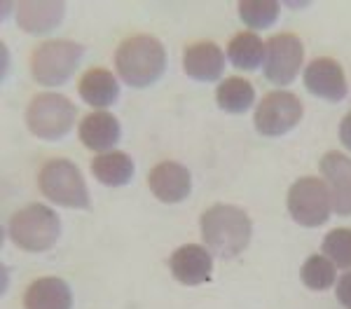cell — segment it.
I'll list each match as a JSON object with an SVG mask.
<instances>
[{"instance_id": "obj_1", "label": "cell", "mask_w": 351, "mask_h": 309, "mask_svg": "<svg viewBox=\"0 0 351 309\" xmlns=\"http://www.w3.org/2000/svg\"><path fill=\"white\" fill-rule=\"evenodd\" d=\"M202 239L211 256L223 260H232L246 251L253 234V225L248 213L234 204H213L204 211L202 221Z\"/></svg>"}, {"instance_id": "obj_2", "label": "cell", "mask_w": 351, "mask_h": 309, "mask_svg": "<svg viewBox=\"0 0 351 309\" xmlns=\"http://www.w3.org/2000/svg\"><path fill=\"white\" fill-rule=\"evenodd\" d=\"M115 71L124 84L145 89L167 71V49L155 36L138 33L120 42L115 52Z\"/></svg>"}, {"instance_id": "obj_3", "label": "cell", "mask_w": 351, "mask_h": 309, "mask_svg": "<svg viewBox=\"0 0 351 309\" xmlns=\"http://www.w3.org/2000/svg\"><path fill=\"white\" fill-rule=\"evenodd\" d=\"M8 234L14 246L26 253L49 251L59 241L61 221L45 204H28L10 218Z\"/></svg>"}, {"instance_id": "obj_4", "label": "cell", "mask_w": 351, "mask_h": 309, "mask_svg": "<svg viewBox=\"0 0 351 309\" xmlns=\"http://www.w3.org/2000/svg\"><path fill=\"white\" fill-rule=\"evenodd\" d=\"M77 108L71 99L56 92H43L31 99L26 108V127L43 140L64 138L75 125Z\"/></svg>"}, {"instance_id": "obj_5", "label": "cell", "mask_w": 351, "mask_h": 309, "mask_svg": "<svg viewBox=\"0 0 351 309\" xmlns=\"http://www.w3.org/2000/svg\"><path fill=\"white\" fill-rule=\"evenodd\" d=\"M38 188L52 204L64 209H89V190L80 169L71 160H49L38 173Z\"/></svg>"}, {"instance_id": "obj_6", "label": "cell", "mask_w": 351, "mask_h": 309, "mask_svg": "<svg viewBox=\"0 0 351 309\" xmlns=\"http://www.w3.org/2000/svg\"><path fill=\"white\" fill-rule=\"evenodd\" d=\"M84 47L73 40H49L33 49L31 54V75L38 84L59 87L71 80L77 71Z\"/></svg>"}, {"instance_id": "obj_7", "label": "cell", "mask_w": 351, "mask_h": 309, "mask_svg": "<svg viewBox=\"0 0 351 309\" xmlns=\"http://www.w3.org/2000/svg\"><path fill=\"white\" fill-rule=\"evenodd\" d=\"M288 213L302 227H319L332 213L330 190L324 178L304 176L288 190Z\"/></svg>"}, {"instance_id": "obj_8", "label": "cell", "mask_w": 351, "mask_h": 309, "mask_svg": "<svg viewBox=\"0 0 351 309\" xmlns=\"http://www.w3.org/2000/svg\"><path fill=\"white\" fill-rule=\"evenodd\" d=\"M300 120H302V101L288 89H274L265 94L253 117L258 134L269 138L284 136L300 125Z\"/></svg>"}, {"instance_id": "obj_9", "label": "cell", "mask_w": 351, "mask_h": 309, "mask_svg": "<svg viewBox=\"0 0 351 309\" xmlns=\"http://www.w3.org/2000/svg\"><path fill=\"white\" fill-rule=\"evenodd\" d=\"M304 61L302 40L295 33H276L265 40L263 73L274 84H291Z\"/></svg>"}, {"instance_id": "obj_10", "label": "cell", "mask_w": 351, "mask_h": 309, "mask_svg": "<svg viewBox=\"0 0 351 309\" xmlns=\"http://www.w3.org/2000/svg\"><path fill=\"white\" fill-rule=\"evenodd\" d=\"M304 87L316 99L339 103L349 92L347 75H344L342 66L330 56H319L311 59V64L304 69Z\"/></svg>"}, {"instance_id": "obj_11", "label": "cell", "mask_w": 351, "mask_h": 309, "mask_svg": "<svg viewBox=\"0 0 351 309\" xmlns=\"http://www.w3.org/2000/svg\"><path fill=\"white\" fill-rule=\"evenodd\" d=\"M321 176L330 190L332 213L351 216V157L339 150H330L321 160Z\"/></svg>"}, {"instance_id": "obj_12", "label": "cell", "mask_w": 351, "mask_h": 309, "mask_svg": "<svg viewBox=\"0 0 351 309\" xmlns=\"http://www.w3.org/2000/svg\"><path fill=\"white\" fill-rule=\"evenodd\" d=\"M169 269L173 279L183 286H199L208 281L213 272V256L206 246L185 244L176 249L169 258Z\"/></svg>"}, {"instance_id": "obj_13", "label": "cell", "mask_w": 351, "mask_h": 309, "mask_svg": "<svg viewBox=\"0 0 351 309\" xmlns=\"http://www.w3.org/2000/svg\"><path fill=\"white\" fill-rule=\"evenodd\" d=\"M148 185L150 193L164 204H178V201L190 197L192 176L178 162H160V164L150 169Z\"/></svg>"}, {"instance_id": "obj_14", "label": "cell", "mask_w": 351, "mask_h": 309, "mask_svg": "<svg viewBox=\"0 0 351 309\" xmlns=\"http://www.w3.org/2000/svg\"><path fill=\"white\" fill-rule=\"evenodd\" d=\"M77 134H80L84 148L101 155V153H110V150L120 143L122 129H120L117 117L110 115L108 110H94L82 117Z\"/></svg>"}, {"instance_id": "obj_15", "label": "cell", "mask_w": 351, "mask_h": 309, "mask_svg": "<svg viewBox=\"0 0 351 309\" xmlns=\"http://www.w3.org/2000/svg\"><path fill=\"white\" fill-rule=\"evenodd\" d=\"M66 5L59 0H24L16 5V24L24 33L45 36L61 24Z\"/></svg>"}, {"instance_id": "obj_16", "label": "cell", "mask_w": 351, "mask_h": 309, "mask_svg": "<svg viewBox=\"0 0 351 309\" xmlns=\"http://www.w3.org/2000/svg\"><path fill=\"white\" fill-rule=\"evenodd\" d=\"M225 59L228 56L223 54V49L216 42L202 40L185 49L183 69L197 82H218L225 71Z\"/></svg>"}, {"instance_id": "obj_17", "label": "cell", "mask_w": 351, "mask_h": 309, "mask_svg": "<svg viewBox=\"0 0 351 309\" xmlns=\"http://www.w3.org/2000/svg\"><path fill=\"white\" fill-rule=\"evenodd\" d=\"M71 286L59 277L36 279L24 293V309H71Z\"/></svg>"}, {"instance_id": "obj_18", "label": "cell", "mask_w": 351, "mask_h": 309, "mask_svg": "<svg viewBox=\"0 0 351 309\" xmlns=\"http://www.w3.org/2000/svg\"><path fill=\"white\" fill-rule=\"evenodd\" d=\"M77 92L84 103L92 108H110L117 99H120V82L106 69H89L77 82Z\"/></svg>"}, {"instance_id": "obj_19", "label": "cell", "mask_w": 351, "mask_h": 309, "mask_svg": "<svg viewBox=\"0 0 351 309\" xmlns=\"http://www.w3.org/2000/svg\"><path fill=\"white\" fill-rule=\"evenodd\" d=\"M92 173L101 185L122 188V185L132 183V178H134V160L127 153H122V150L101 153L94 157Z\"/></svg>"}, {"instance_id": "obj_20", "label": "cell", "mask_w": 351, "mask_h": 309, "mask_svg": "<svg viewBox=\"0 0 351 309\" xmlns=\"http://www.w3.org/2000/svg\"><path fill=\"white\" fill-rule=\"evenodd\" d=\"M228 61L239 71H256L265 61V40L253 31L237 33L228 45Z\"/></svg>"}, {"instance_id": "obj_21", "label": "cell", "mask_w": 351, "mask_h": 309, "mask_svg": "<svg viewBox=\"0 0 351 309\" xmlns=\"http://www.w3.org/2000/svg\"><path fill=\"white\" fill-rule=\"evenodd\" d=\"M216 101L225 112L241 115V112L253 108V103H256V89H253V84L248 80L232 75L220 80L216 89Z\"/></svg>"}, {"instance_id": "obj_22", "label": "cell", "mask_w": 351, "mask_h": 309, "mask_svg": "<svg viewBox=\"0 0 351 309\" xmlns=\"http://www.w3.org/2000/svg\"><path fill=\"white\" fill-rule=\"evenodd\" d=\"M300 279L311 291H328L337 281V267L330 260L319 253V256H309L300 269Z\"/></svg>"}, {"instance_id": "obj_23", "label": "cell", "mask_w": 351, "mask_h": 309, "mask_svg": "<svg viewBox=\"0 0 351 309\" xmlns=\"http://www.w3.org/2000/svg\"><path fill=\"white\" fill-rule=\"evenodd\" d=\"M281 5L274 0H241L239 3V16L241 21L253 31L260 28H269L279 19Z\"/></svg>"}, {"instance_id": "obj_24", "label": "cell", "mask_w": 351, "mask_h": 309, "mask_svg": "<svg viewBox=\"0 0 351 309\" xmlns=\"http://www.w3.org/2000/svg\"><path fill=\"white\" fill-rule=\"evenodd\" d=\"M321 251L339 269H351V230L335 227L326 234Z\"/></svg>"}, {"instance_id": "obj_25", "label": "cell", "mask_w": 351, "mask_h": 309, "mask_svg": "<svg viewBox=\"0 0 351 309\" xmlns=\"http://www.w3.org/2000/svg\"><path fill=\"white\" fill-rule=\"evenodd\" d=\"M337 300L339 305H342L344 309H351V272H344L342 277L337 279Z\"/></svg>"}, {"instance_id": "obj_26", "label": "cell", "mask_w": 351, "mask_h": 309, "mask_svg": "<svg viewBox=\"0 0 351 309\" xmlns=\"http://www.w3.org/2000/svg\"><path fill=\"white\" fill-rule=\"evenodd\" d=\"M339 143L351 153V112H347L344 120L339 122Z\"/></svg>"}]
</instances>
